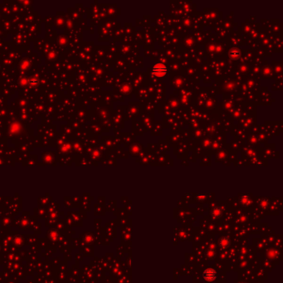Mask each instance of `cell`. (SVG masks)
Here are the masks:
<instances>
[{"label":"cell","instance_id":"obj_1","mask_svg":"<svg viewBox=\"0 0 283 283\" xmlns=\"http://www.w3.org/2000/svg\"><path fill=\"white\" fill-rule=\"evenodd\" d=\"M203 277L208 282H212L217 278V272L212 268H208L203 273Z\"/></svg>","mask_w":283,"mask_h":283},{"label":"cell","instance_id":"obj_2","mask_svg":"<svg viewBox=\"0 0 283 283\" xmlns=\"http://www.w3.org/2000/svg\"><path fill=\"white\" fill-rule=\"evenodd\" d=\"M153 72H154V74L155 76H163L166 74L167 68L163 64H156V65L153 67Z\"/></svg>","mask_w":283,"mask_h":283}]
</instances>
